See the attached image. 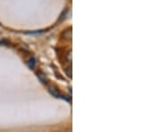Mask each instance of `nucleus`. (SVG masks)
Listing matches in <instances>:
<instances>
[{"instance_id": "obj_1", "label": "nucleus", "mask_w": 161, "mask_h": 132, "mask_svg": "<svg viewBox=\"0 0 161 132\" xmlns=\"http://www.w3.org/2000/svg\"><path fill=\"white\" fill-rule=\"evenodd\" d=\"M35 63H36V61H35L34 58H30L29 61L27 62L28 66H29L30 68H31V69H33V68H34Z\"/></svg>"}]
</instances>
